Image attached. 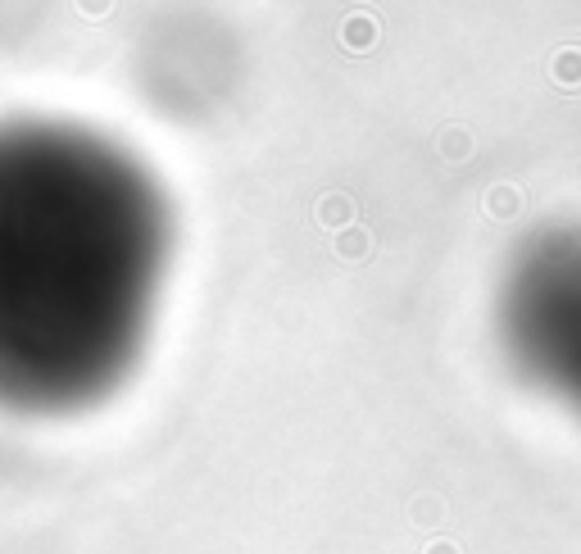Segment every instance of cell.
<instances>
[{"mask_svg": "<svg viewBox=\"0 0 581 554\" xmlns=\"http://www.w3.org/2000/svg\"><path fill=\"white\" fill-rule=\"evenodd\" d=\"M168 223L123 150L0 128V405L60 414L119 382L146 341Z\"/></svg>", "mask_w": 581, "mask_h": 554, "instance_id": "1", "label": "cell"}, {"mask_svg": "<svg viewBox=\"0 0 581 554\" xmlns=\"http://www.w3.org/2000/svg\"><path fill=\"white\" fill-rule=\"evenodd\" d=\"M509 346L522 368L581 405V237L536 241L504 296Z\"/></svg>", "mask_w": 581, "mask_h": 554, "instance_id": "2", "label": "cell"}]
</instances>
